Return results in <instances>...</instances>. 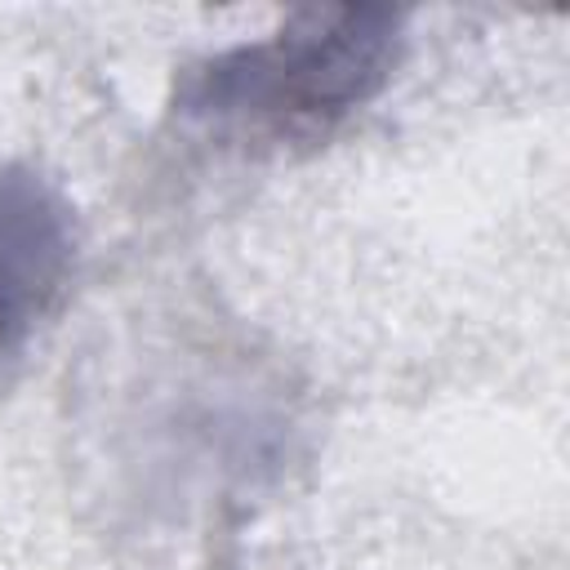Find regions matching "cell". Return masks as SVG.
<instances>
[{"instance_id": "2", "label": "cell", "mask_w": 570, "mask_h": 570, "mask_svg": "<svg viewBox=\"0 0 570 570\" xmlns=\"http://www.w3.org/2000/svg\"><path fill=\"white\" fill-rule=\"evenodd\" d=\"M76 218L36 169L0 165V383L67 289Z\"/></svg>"}, {"instance_id": "1", "label": "cell", "mask_w": 570, "mask_h": 570, "mask_svg": "<svg viewBox=\"0 0 570 570\" xmlns=\"http://www.w3.org/2000/svg\"><path fill=\"white\" fill-rule=\"evenodd\" d=\"M401 18L387 9H307L276 36L187 67L174 111L200 138L240 151L321 142L396 67Z\"/></svg>"}]
</instances>
